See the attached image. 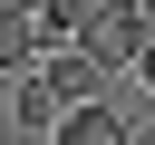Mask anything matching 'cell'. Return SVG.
Wrapping results in <instances>:
<instances>
[{
  "label": "cell",
  "instance_id": "obj_5",
  "mask_svg": "<svg viewBox=\"0 0 155 145\" xmlns=\"http://www.w3.org/2000/svg\"><path fill=\"white\" fill-rule=\"evenodd\" d=\"M0 68H39V19L29 10H0Z\"/></svg>",
  "mask_w": 155,
  "mask_h": 145
},
{
  "label": "cell",
  "instance_id": "obj_2",
  "mask_svg": "<svg viewBox=\"0 0 155 145\" xmlns=\"http://www.w3.org/2000/svg\"><path fill=\"white\" fill-rule=\"evenodd\" d=\"M39 77L58 87V106H97V87H107V68L87 48H39Z\"/></svg>",
  "mask_w": 155,
  "mask_h": 145
},
{
  "label": "cell",
  "instance_id": "obj_6",
  "mask_svg": "<svg viewBox=\"0 0 155 145\" xmlns=\"http://www.w3.org/2000/svg\"><path fill=\"white\" fill-rule=\"evenodd\" d=\"M0 10H29V19H39V10H48V0H0Z\"/></svg>",
  "mask_w": 155,
  "mask_h": 145
},
{
  "label": "cell",
  "instance_id": "obj_4",
  "mask_svg": "<svg viewBox=\"0 0 155 145\" xmlns=\"http://www.w3.org/2000/svg\"><path fill=\"white\" fill-rule=\"evenodd\" d=\"M10 116H19L29 135H58V126H68V106H58V87H48V77H19V106H10Z\"/></svg>",
  "mask_w": 155,
  "mask_h": 145
},
{
  "label": "cell",
  "instance_id": "obj_1",
  "mask_svg": "<svg viewBox=\"0 0 155 145\" xmlns=\"http://www.w3.org/2000/svg\"><path fill=\"white\" fill-rule=\"evenodd\" d=\"M97 68H145V48H155V10L145 0H107L97 19H87V39H78Z\"/></svg>",
  "mask_w": 155,
  "mask_h": 145
},
{
  "label": "cell",
  "instance_id": "obj_3",
  "mask_svg": "<svg viewBox=\"0 0 155 145\" xmlns=\"http://www.w3.org/2000/svg\"><path fill=\"white\" fill-rule=\"evenodd\" d=\"M48 145H136V135H126L116 106H68V126H58Z\"/></svg>",
  "mask_w": 155,
  "mask_h": 145
},
{
  "label": "cell",
  "instance_id": "obj_7",
  "mask_svg": "<svg viewBox=\"0 0 155 145\" xmlns=\"http://www.w3.org/2000/svg\"><path fill=\"white\" fill-rule=\"evenodd\" d=\"M145 87H155V48H145Z\"/></svg>",
  "mask_w": 155,
  "mask_h": 145
},
{
  "label": "cell",
  "instance_id": "obj_8",
  "mask_svg": "<svg viewBox=\"0 0 155 145\" xmlns=\"http://www.w3.org/2000/svg\"><path fill=\"white\" fill-rule=\"evenodd\" d=\"M145 10H155V0H145Z\"/></svg>",
  "mask_w": 155,
  "mask_h": 145
}]
</instances>
